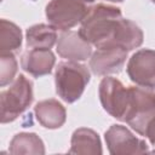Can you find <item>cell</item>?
I'll list each match as a JSON object with an SVG mask.
<instances>
[{
  "instance_id": "obj_1",
  "label": "cell",
  "mask_w": 155,
  "mask_h": 155,
  "mask_svg": "<svg viewBox=\"0 0 155 155\" xmlns=\"http://www.w3.org/2000/svg\"><path fill=\"white\" fill-rule=\"evenodd\" d=\"M121 18V11L117 7L98 4L91 7L81 22L79 33L91 45L102 47L109 41Z\"/></svg>"
},
{
  "instance_id": "obj_2",
  "label": "cell",
  "mask_w": 155,
  "mask_h": 155,
  "mask_svg": "<svg viewBox=\"0 0 155 155\" xmlns=\"http://www.w3.org/2000/svg\"><path fill=\"white\" fill-rule=\"evenodd\" d=\"M88 81V69L75 61L59 63L56 69V91L68 103H73L81 97Z\"/></svg>"
},
{
  "instance_id": "obj_3",
  "label": "cell",
  "mask_w": 155,
  "mask_h": 155,
  "mask_svg": "<svg viewBox=\"0 0 155 155\" xmlns=\"http://www.w3.org/2000/svg\"><path fill=\"white\" fill-rule=\"evenodd\" d=\"M33 102L31 82L19 75L15 82L0 94V119L2 124L17 119Z\"/></svg>"
},
{
  "instance_id": "obj_4",
  "label": "cell",
  "mask_w": 155,
  "mask_h": 155,
  "mask_svg": "<svg viewBox=\"0 0 155 155\" xmlns=\"http://www.w3.org/2000/svg\"><path fill=\"white\" fill-rule=\"evenodd\" d=\"M93 1L94 0H51L46 6V17L52 27L67 30L84 21Z\"/></svg>"
},
{
  "instance_id": "obj_5",
  "label": "cell",
  "mask_w": 155,
  "mask_h": 155,
  "mask_svg": "<svg viewBox=\"0 0 155 155\" xmlns=\"http://www.w3.org/2000/svg\"><path fill=\"white\" fill-rule=\"evenodd\" d=\"M99 98L103 108L114 117L125 121L128 104L130 91L117 79L107 76L99 85Z\"/></svg>"
},
{
  "instance_id": "obj_6",
  "label": "cell",
  "mask_w": 155,
  "mask_h": 155,
  "mask_svg": "<svg viewBox=\"0 0 155 155\" xmlns=\"http://www.w3.org/2000/svg\"><path fill=\"white\" fill-rule=\"evenodd\" d=\"M105 142L109 153L113 155L143 154L148 151L147 143L121 125H113L105 132Z\"/></svg>"
},
{
  "instance_id": "obj_7",
  "label": "cell",
  "mask_w": 155,
  "mask_h": 155,
  "mask_svg": "<svg viewBox=\"0 0 155 155\" xmlns=\"http://www.w3.org/2000/svg\"><path fill=\"white\" fill-rule=\"evenodd\" d=\"M127 74L140 86L155 87V51L140 50L128 61Z\"/></svg>"
},
{
  "instance_id": "obj_8",
  "label": "cell",
  "mask_w": 155,
  "mask_h": 155,
  "mask_svg": "<svg viewBox=\"0 0 155 155\" xmlns=\"http://www.w3.org/2000/svg\"><path fill=\"white\" fill-rule=\"evenodd\" d=\"M127 58V51L120 47H98L90 59V67L97 75L120 73Z\"/></svg>"
},
{
  "instance_id": "obj_9",
  "label": "cell",
  "mask_w": 155,
  "mask_h": 155,
  "mask_svg": "<svg viewBox=\"0 0 155 155\" xmlns=\"http://www.w3.org/2000/svg\"><path fill=\"white\" fill-rule=\"evenodd\" d=\"M57 52L63 58L70 61H85L91 56V44L87 42L80 33L65 30L63 31L57 42Z\"/></svg>"
},
{
  "instance_id": "obj_10",
  "label": "cell",
  "mask_w": 155,
  "mask_h": 155,
  "mask_svg": "<svg viewBox=\"0 0 155 155\" xmlns=\"http://www.w3.org/2000/svg\"><path fill=\"white\" fill-rule=\"evenodd\" d=\"M142 42H143V31L140 30V28L132 21L121 18L111 38L102 47L114 46L130 51L140 46Z\"/></svg>"
},
{
  "instance_id": "obj_11",
  "label": "cell",
  "mask_w": 155,
  "mask_h": 155,
  "mask_svg": "<svg viewBox=\"0 0 155 155\" xmlns=\"http://www.w3.org/2000/svg\"><path fill=\"white\" fill-rule=\"evenodd\" d=\"M130 104L128 110L125 117V121L128 122L136 116L145 114L155 109V90L153 87H136L130 86Z\"/></svg>"
},
{
  "instance_id": "obj_12",
  "label": "cell",
  "mask_w": 155,
  "mask_h": 155,
  "mask_svg": "<svg viewBox=\"0 0 155 155\" xmlns=\"http://www.w3.org/2000/svg\"><path fill=\"white\" fill-rule=\"evenodd\" d=\"M21 64L22 68L33 76H42L52 70L54 56L50 50L33 48L23 54Z\"/></svg>"
},
{
  "instance_id": "obj_13",
  "label": "cell",
  "mask_w": 155,
  "mask_h": 155,
  "mask_svg": "<svg viewBox=\"0 0 155 155\" xmlns=\"http://www.w3.org/2000/svg\"><path fill=\"white\" fill-rule=\"evenodd\" d=\"M34 111L36 120L46 128H58L65 122V109L56 99L39 102Z\"/></svg>"
},
{
  "instance_id": "obj_14",
  "label": "cell",
  "mask_w": 155,
  "mask_h": 155,
  "mask_svg": "<svg viewBox=\"0 0 155 155\" xmlns=\"http://www.w3.org/2000/svg\"><path fill=\"white\" fill-rule=\"evenodd\" d=\"M69 153L84 155L102 154V145L98 134L90 128H78L73 133Z\"/></svg>"
},
{
  "instance_id": "obj_15",
  "label": "cell",
  "mask_w": 155,
  "mask_h": 155,
  "mask_svg": "<svg viewBox=\"0 0 155 155\" xmlns=\"http://www.w3.org/2000/svg\"><path fill=\"white\" fill-rule=\"evenodd\" d=\"M57 40L56 28L46 24H36L27 30V45L31 48L50 50Z\"/></svg>"
},
{
  "instance_id": "obj_16",
  "label": "cell",
  "mask_w": 155,
  "mask_h": 155,
  "mask_svg": "<svg viewBox=\"0 0 155 155\" xmlns=\"http://www.w3.org/2000/svg\"><path fill=\"white\" fill-rule=\"evenodd\" d=\"M10 153L17 154H45L42 140L35 133H18L10 144Z\"/></svg>"
},
{
  "instance_id": "obj_17",
  "label": "cell",
  "mask_w": 155,
  "mask_h": 155,
  "mask_svg": "<svg viewBox=\"0 0 155 155\" xmlns=\"http://www.w3.org/2000/svg\"><path fill=\"white\" fill-rule=\"evenodd\" d=\"M22 44L21 29L6 19L0 22V50L1 53H12L19 48Z\"/></svg>"
},
{
  "instance_id": "obj_18",
  "label": "cell",
  "mask_w": 155,
  "mask_h": 155,
  "mask_svg": "<svg viewBox=\"0 0 155 155\" xmlns=\"http://www.w3.org/2000/svg\"><path fill=\"white\" fill-rule=\"evenodd\" d=\"M136 132L145 136L149 142L155 145V109L133 117L127 122Z\"/></svg>"
},
{
  "instance_id": "obj_19",
  "label": "cell",
  "mask_w": 155,
  "mask_h": 155,
  "mask_svg": "<svg viewBox=\"0 0 155 155\" xmlns=\"http://www.w3.org/2000/svg\"><path fill=\"white\" fill-rule=\"evenodd\" d=\"M1 69H0V85L5 86L11 82L17 71V62L13 53H1Z\"/></svg>"
},
{
  "instance_id": "obj_20",
  "label": "cell",
  "mask_w": 155,
  "mask_h": 155,
  "mask_svg": "<svg viewBox=\"0 0 155 155\" xmlns=\"http://www.w3.org/2000/svg\"><path fill=\"white\" fill-rule=\"evenodd\" d=\"M109 1H114V2H116V1H122V0H109Z\"/></svg>"
},
{
  "instance_id": "obj_21",
  "label": "cell",
  "mask_w": 155,
  "mask_h": 155,
  "mask_svg": "<svg viewBox=\"0 0 155 155\" xmlns=\"http://www.w3.org/2000/svg\"><path fill=\"white\" fill-rule=\"evenodd\" d=\"M151 1H153V2H154V4H155V0H151Z\"/></svg>"
}]
</instances>
